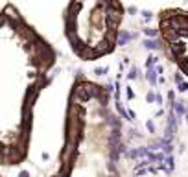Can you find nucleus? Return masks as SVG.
<instances>
[{
	"label": "nucleus",
	"mask_w": 188,
	"mask_h": 177,
	"mask_svg": "<svg viewBox=\"0 0 188 177\" xmlns=\"http://www.w3.org/2000/svg\"><path fill=\"white\" fill-rule=\"evenodd\" d=\"M57 63L54 46L7 4L0 9V164L28 157L33 109Z\"/></svg>",
	"instance_id": "nucleus-1"
},
{
	"label": "nucleus",
	"mask_w": 188,
	"mask_h": 177,
	"mask_svg": "<svg viewBox=\"0 0 188 177\" xmlns=\"http://www.w3.org/2000/svg\"><path fill=\"white\" fill-rule=\"evenodd\" d=\"M122 20L120 0H70L65 9V37L80 59L94 61L116 48Z\"/></svg>",
	"instance_id": "nucleus-2"
}]
</instances>
